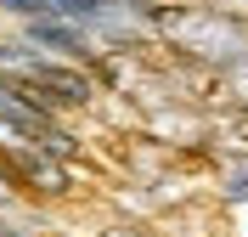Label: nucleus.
<instances>
[{"mask_svg":"<svg viewBox=\"0 0 248 237\" xmlns=\"http://www.w3.org/2000/svg\"><path fill=\"white\" fill-rule=\"evenodd\" d=\"M215 136H220V147H226L232 158H248V108H232L215 125Z\"/></svg>","mask_w":248,"mask_h":237,"instance_id":"f257e3e1","label":"nucleus"},{"mask_svg":"<svg viewBox=\"0 0 248 237\" xmlns=\"http://www.w3.org/2000/svg\"><path fill=\"white\" fill-rule=\"evenodd\" d=\"M226 204H248V158L226 164Z\"/></svg>","mask_w":248,"mask_h":237,"instance_id":"f03ea898","label":"nucleus"},{"mask_svg":"<svg viewBox=\"0 0 248 237\" xmlns=\"http://www.w3.org/2000/svg\"><path fill=\"white\" fill-rule=\"evenodd\" d=\"M232 91H237V102L248 108V57H243L237 68H232Z\"/></svg>","mask_w":248,"mask_h":237,"instance_id":"7ed1b4c3","label":"nucleus"}]
</instances>
